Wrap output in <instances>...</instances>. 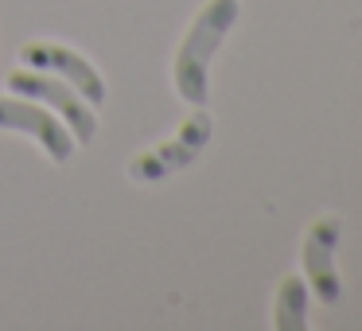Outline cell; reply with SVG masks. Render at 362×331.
Wrapping results in <instances>:
<instances>
[{"instance_id": "1", "label": "cell", "mask_w": 362, "mask_h": 331, "mask_svg": "<svg viewBox=\"0 0 362 331\" xmlns=\"http://www.w3.org/2000/svg\"><path fill=\"white\" fill-rule=\"evenodd\" d=\"M234 20H238V0H206L203 12L191 20L187 35H183L180 51H175V66H172L175 94L187 105L206 102V71H211L214 51L222 47Z\"/></svg>"}, {"instance_id": "2", "label": "cell", "mask_w": 362, "mask_h": 331, "mask_svg": "<svg viewBox=\"0 0 362 331\" xmlns=\"http://www.w3.org/2000/svg\"><path fill=\"white\" fill-rule=\"evenodd\" d=\"M211 137H214V117L203 110V105H195V113L183 121L180 133H175L172 141H164V144H156V149L141 152V156L129 164V175H133L136 183H160V180H168V175L183 172L187 164H195L199 152L211 144Z\"/></svg>"}, {"instance_id": "3", "label": "cell", "mask_w": 362, "mask_h": 331, "mask_svg": "<svg viewBox=\"0 0 362 331\" xmlns=\"http://www.w3.org/2000/svg\"><path fill=\"white\" fill-rule=\"evenodd\" d=\"M8 94H20V98H32V102L47 105L51 113L71 125V137L78 144H90L98 133V113L71 82H59V79H47L40 71H16L8 74Z\"/></svg>"}, {"instance_id": "4", "label": "cell", "mask_w": 362, "mask_h": 331, "mask_svg": "<svg viewBox=\"0 0 362 331\" xmlns=\"http://www.w3.org/2000/svg\"><path fill=\"white\" fill-rule=\"evenodd\" d=\"M0 129H8V133H28L32 141L43 144L55 164H66L74 152V137L66 125H59L55 113H47L40 102L32 98H0Z\"/></svg>"}, {"instance_id": "5", "label": "cell", "mask_w": 362, "mask_h": 331, "mask_svg": "<svg viewBox=\"0 0 362 331\" xmlns=\"http://www.w3.org/2000/svg\"><path fill=\"white\" fill-rule=\"evenodd\" d=\"M335 245H339V219H320L308 230L304 250H300L308 289L327 308H335L343 300V284H339V269H335Z\"/></svg>"}, {"instance_id": "6", "label": "cell", "mask_w": 362, "mask_h": 331, "mask_svg": "<svg viewBox=\"0 0 362 331\" xmlns=\"http://www.w3.org/2000/svg\"><path fill=\"white\" fill-rule=\"evenodd\" d=\"M20 63L35 66V71H47V74H59L63 82H71L90 105H102L105 102V82L78 51L71 47H59V43H28L20 51Z\"/></svg>"}, {"instance_id": "7", "label": "cell", "mask_w": 362, "mask_h": 331, "mask_svg": "<svg viewBox=\"0 0 362 331\" xmlns=\"http://www.w3.org/2000/svg\"><path fill=\"white\" fill-rule=\"evenodd\" d=\"M273 327L276 331H304L308 327V281L284 277L273 300Z\"/></svg>"}]
</instances>
